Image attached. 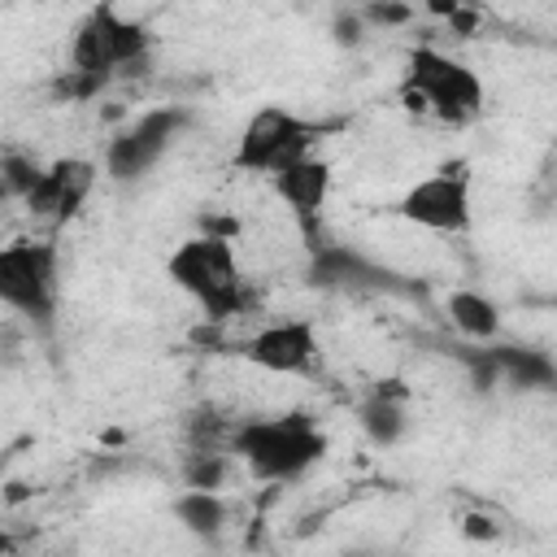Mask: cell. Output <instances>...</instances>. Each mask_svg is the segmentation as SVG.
<instances>
[{"label": "cell", "mask_w": 557, "mask_h": 557, "mask_svg": "<svg viewBox=\"0 0 557 557\" xmlns=\"http://www.w3.org/2000/svg\"><path fill=\"white\" fill-rule=\"evenodd\" d=\"M231 453L244 461V470L261 483H292L300 479L322 453L326 435L309 413H278V418H252L239 422L231 435Z\"/></svg>", "instance_id": "obj_1"}, {"label": "cell", "mask_w": 557, "mask_h": 557, "mask_svg": "<svg viewBox=\"0 0 557 557\" xmlns=\"http://www.w3.org/2000/svg\"><path fill=\"white\" fill-rule=\"evenodd\" d=\"M400 100L418 117H435L444 126H466L483 113V83L466 61L422 44L405 61Z\"/></svg>", "instance_id": "obj_2"}, {"label": "cell", "mask_w": 557, "mask_h": 557, "mask_svg": "<svg viewBox=\"0 0 557 557\" xmlns=\"http://www.w3.org/2000/svg\"><path fill=\"white\" fill-rule=\"evenodd\" d=\"M165 274L174 278V287H183L205 309L209 322H226L248 309V283L239 274V257H235L231 239L218 231L183 239L170 252Z\"/></svg>", "instance_id": "obj_3"}, {"label": "cell", "mask_w": 557, "mask_h": 557, "mask_svg": "<svg viewBox=\"0 0 557 557\" xmlns=\"http://www.w3.org/2000/svg\"><path fill=\"white\" fill-rule=\"evenodd\" d=\"M148 48H152L148 26L122 17L113 4H96V9L78 22V30H74V39H70V70L109 83L117 70L139 65V61L148 57Z\"/></svg>", "instance_id": "obj_4"}, {"label": "cell", "mask_w": 557, "mask_h": 557, "mask_svg": "<svg viewBox=\"0 0 557 557\" xmlns=\"http://www.w3.org/2000/svg\"><path fill=\"white\" fill-rule=\"evenodd\" d=\"M322 126L318 122H305L296 117L292 109H278V104H265L248 117V126L239 131V144H235V165L239 170H252V174H278L283 165L300 161L313 152Z\"/></svg>", "instance_id": "obj_5"}, {"label": "cell", "mask_w": 557, "mask_h": 557, "mask_svg": "<svg viewBox=\"0 0 557 557\" xmlns=\"http://www.w3.org/2000/svg\"><path fill=\"white\" fill-rule=\"evenodd\" d=\"M0 300L30 322H48L57 309V244L13 239L0 248Z\"/></svg>", "instance_id": "obj_6"}, {"label": "cell", "mask_w": 557, "mask_h": 557, "mask_svg": "<svg viewBox=\"0 0 557 557\" xmlns=\"http://www.w3.org/2000/svg\"><path fill=\"white\" fill-rule=\"evenodd\" d=\"M400 218L422 226V231H440V235H461L470 231V170L461 161H448L440 170H431L426 178H418L405 196H400Z\"/></svg>", "instance_id": "obj_7"}, {"label": "cell", "mask_w": 557, "mask_h": 557, "mask_svg": "<svg viewBox=\"0 0 557 557\" xmlns=\"http://www.w3.org/2000/svg\"><path fill=\"white\" fill-rule=\"evenodd\" d=\"M183 126H187V113L183 109H148V113H139L126 131L113 135V144L104 152L109 178H117V183L144 178L170 152V144H174V135Z\"/></svg>", "instance_id": "obj_8"}, {"label": "cell", "mask_w": 557, "mask_h": 557, "mask_svg": "<svg viewBox=\"0 0 557 557\" xmlns=\"http://www.w3.org/2000/svg\"><path fill=\"white\" fill-rule=\"evenodd\" d=\"M91 187H96V165L83 161V157H61V161L44 165V178L35 183V191L22 205H26L30 222L61 226L87 205Z\"/></svg>", "instance_id": "obj_9"}, {"label": "cell", "mask_w": 557, "mask_h": 557, "mask_svg": "<svg viewBox=\"0 0 557 557\" xmlns=\"http://www.w3.org/2000/svg\"><path fill=\"white\" fill-rule=\"evenodd\" d=\"M244 357H248V366H257V370H265V374H278V379H287V374H309V366H313V357H318V331H313V322H305V318L270 322V326H261L257 335H248Z\"/></svg>", "instance_id": "obj_10"}, {"label": "cell", "mask_w": 557, "mask_h": 557, "mask_svg": "<svg viewBox=\"0 0 557 557\" xmlns=\"http://www.w3.org/2000/svg\"><path fill=\"white\" fill-rule=\"evenodd\" d=\"M270 183H274V196L296 218V226L305 231V239H313V231H318V222L326 213V200H331V183H335L331 161L318 157V152H309V157L283 165L278 174H270Z\"/></svg>", "instance_id": "obj_11"}, {"label": "cell", "mask_w": 557, "mask_h": 557, "mask_svg": "<svg viewBox=\"0 0 557 557\" xmlns=\"http://www.w3.org/2000/svg\"><path fill=\"white\" fill-rule=\"evenodd\" d=\"M448 318H453V326L470 339V344H492L496 335H500V309H496V300H487L483 292H470V287H457V292H448Z\"/></svg>", "instance_id": "obj_12"}, {"label": "cell", "mask_w": 557, "mask_h": 557, "mask_svg": "<svg viewBox=\"0 0 557 557\" xmlns=\"http://www.w3.org/2000/svg\"><path fill=\"white\" fill-rule=\"evenodd\" d=\"M174 518H178L191 535L209 540V535H218V531H222V522H226V500H222L218 492L191 487V492H183V496L174 500Z\"/></svg>", "instance_id": "obj_13"}, {"label": "cell", "mask_w": 557, "mask_h": 557, "mask_svg": "<svg viewBox=\"0 0 557 557\" xmlns=\"http://www.w3.org/2000/svg\"><path fill=\"white\" fill-rule=\"evenodd\" d=\"M361 426H366V435H370L374 444H396V440L405 435V409H400V400H396L387 387H379V392L361 405Z\"/></svg>", "instance_id": "obj_14"}, {"label": "cell", "mask_w": 557, "mask_h": 557, "mask_svg": "<svg viewBox=\"0 0 557 557\" xmlns=\"http://www.w3.org/2000/svg\"><path fill=\"white\" fill-rule=\"evenodd\" d=\"M39 178H44V165H39V161H30V157H22V152H4V191H9V196L26 200Z\"/></svg>", "instance_id": "obj_15"}, {"label": "cell", "mask_w": 557, "mask_h": 557, "mask_svg": "<svg viewBox=\"0 0 557 557\" xmlns=\"http://www.w3.org/2000/svg\"><path fill=\"white\" fill-rule=\"evenodd\" d=\"M461 531H466L470 540H496V535H500V527H496L487 513H470V518L461 522Z\"/></svg>", "instance_id": "obj_16"}, {"label": "cell", "mask_w": 557, "mask_h": 557, "mask_svg": "<svg viewBox=\"0 0 557 557\" xmlns=\"http://www.w3.org/2000/svg\"><path fill=\"white\" fill-rule=\"evenodd\" d=\"M366 17H370V22L392 26V22H409L413 13H409V9H400V4H370V9H366Z\"/></svg>", "instance_id": "obj_17"}, {"label": "cell", "mask_w": 557, "mask_h": 557, "mask_svg": "<svg viewBox=\"0 0 557 557\" xmlns=\"http://www.w3.org/2000/svg\"><path fill=\"white\" fill-rule=\"evenodd\" d=\"M544 178L557 187V148H553V152H548V161H544Z\"/></svg>", "instance_id": "obj_18"}]
</instances>
